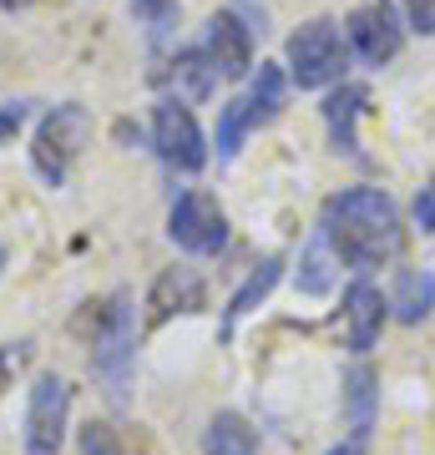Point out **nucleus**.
Returning a JSON list of instances; mask_svg holds the SVG:
<instances>
[{
    "label": "nucleus",
    "instance_id": "obj_29",
    "mask_svg": "<svg viewBox=\"0 0 435 455\" xmlns=\"http://www.w3.org/2000/svg\"><path fill=\"white\" fill-rule=\"evenodd\" d=\"M5 263H11V253H5V243H0V278H5Z\"/></svg>",
    "mask_w": 435,
    "mask_h": 455
},
{
    "label": "nucleus",
    "instance_id": "obj_18",
    "mask_svg": "<svg viewBox=\"0 0 435 455\" xmlns=\"http://www.w3.org/2000/svg\"><path fill=\"white\" fill-rule=\"evenodd\" d=\"M167 76H173V86H178V101H203L213 92V82H218V71H213V61H208V51L203 46L178 51Z\"/></svg>",
    "mask_w": 435,
    "mask_h": 455
},
{
    "label": "nucleus",
    "instance_id": "obj_8",
    "mask_svg": "<svg viewBox=\"0 0 435 455\" xmlns=\"http://www.w3.org/2000/svg\"><path fill=\"white\" fill-rule=\"evenodd\" d=\"M344 41H350V51H355L365 66H390L405 51V20L390 0H370V5L350 11Z\"/></svg>",
    "mask_w": 435,
    "mask_h": 455
},
{
    "label": "nucleus",
    "instance_id": "obj_22",
    "mask_svg": "<svg viewBox=\"0 0 435 455\" xmlns=\"http://www.w3.org/2000/svg\"><path fill=\"white\" fill-rule=\"evenodd\" d=\"M410 218H415L420 233H435V172L425 178V188L415 193V203H410Z\"/></svg>",
    "mask_w": 435,
    "mask_h": 455
},
{
    "label": "nucleus",
    "instance_id": "obj_25",
    "mask_svg": "<svg viewBox=\"0 0 435 455\" xmlns=\"http://www.w3.org/2000/svg\"><path fill=\"white\" fill-rule=\"evenodd\" d=\"M20 355H26V344H0V390L11 385V374H16Z\"/></svg>",
    "mask_w": 435,
    "mask_h": 455
},
{
    "label": "nucleus",
    "instance_id": "obj_9",
    "mask_svg": "<svg viewBox=\"0 0 435 455\" xmlns=\"http://www.w3.org/2000/svg\"><path fill=\"white\" fill-rule=\"evenodd\" d=\"M203 51H208L213 71L223 82H238V76H248V66H254V26L238 11H213Z\"/></svg>",
    "mask_w": 435,
    "mask_h": 455
},
{
    "label": "nucleus",
    "instance_id": "obj_15",
    "mask_svg": "<svg viewBox=\"0 0 435 455\" xmlns=\"http://www.w3.org/2000/svg\"><path fill=\"white\" fill-rule=\"evenodd\" d=\"M334 248H329V238H324V228H314L304 238V248H299V268H294V283H299V293H309V299H324V293L334 289Z\"/></svg>",
    "mask_w": 435,
    "mask_h": 455
},
{
    "label": "nucleus",
    "instance_id": "obj_19",
    "mask_svg": "<svg viewBox=\"0 0 435 455\" xmlns=\"http://www.w3.org/2000/svg\"><path fill=\"white\" fill-rule=\"evenodd\" d=\"M284 97H289V71L278 61H263L258 66L254 86H248V107H254V122H274L284 112Z\"/></svg>",
    "mask_w": 435,
    "mask_h": 455
},
{
    "label": "nucleus",
    "instance_id": "obj_14",
    "mask_svg": "<svg viewBox=\"0 0 435 455\" xmlns=\"http://www.w3.org/2000/svg\"><path fill=\"white\" fill-rule=\"evenodd\" d=\"M278 274H284V259L278 253H269V259L258 263L254 274L243 278V289L228 299V309H223V329H218V339H233V329H238V319L243 314H254L269 293H274V283H278Z\"/></svg>",
    "mask_w": 435,
    "mask_h": 455
},
{
    "label": "nucleus",
    "instance_id": "obj_11",
    "mask_svg": "<svg viewBox=\"0 0 435 455\" xmlns=\"http://www.w3.org/2000/svg\"><path fill=\"white\" fill-rule=\"evenodd\" d=\"M390 319V299L375 283L355 278L350 289H344V344L355 349V355H370L375 344H380V329Z\"/></svg>",
    "mask_w": 435,
    "mask_h": 455
},
{
    "label": "nucleus",
    "instance_id": "obj_13",
    "mask_svg": "<svg viewBox=\"0 0 435 455\" xmlns=\"http://www.w3.org/2000/svg\"><path fill=\"white\" fill-rule=\"evenodd\" d=\"M375 415H380V374H375V364L355 359L344 370V420H350V435L370 440Z\"/></svg>",
    "mask_w": 435,
    "mask_h": 455
},
{
    "label": "nucleus",
    "instance_id": "obj_28",
    "mask_svg": "<svg viewBox=\"0 0 435 455\" xmlns=\"http://www.w3.org/2000/svg\"><path fill=\"white\" fill-rule=\"evenodd\" d=\"M26 5H36V0H0V11H26Z\"/></svg>",
    "mask_w": 435,
    "mask_h": 455
},
{
    "label": "nucleus",
    "instance_id": "obj_7",
    "mask_svg": "<svg viewBox=\"0 0 435 455\" xmlns=\"http://www.w3.org/2000/svg\"><path fill=\"white\" fill-rule=\"evenodd\" d=\"M66 410H71V390L61 374H36L31 395H26V455H61Z\"/></svg>",
    "mask_w": 435,
    "mask_h": 455
},
{
    "label": "nucleus",
    "instance_id": "obj_5",
    "mask_svg": "<svg viewBox=\"0 0 435 455\" xmlns=\"http://www.w3.org/2000/svg\"><path fill=\"white\" fill-rule=\"evenodd\" d=\"M152 147H157V157L173 172H203L208 167V142H203V127H197V116L188 101L178 97H162L152 107Z\"/></svg>",
    "mask_w": 435,
    "mask_h": 455
},
{
    "label": "nucleus",
    "instance_id": "obj_3",
    "mask_svg": "<svg viewBox=\"0 0 435 455\" xmlns=\"http://www.w3.org/2000/svg\"><path fill=\"white\" fill-rule=\"evenodd\" d=\"M284 66H289V82L299 86V92L339 86L344 71H350V41L339 31V20H329V16L304 20V26L289 36V46H284Z\"/></svg>",
    "mask_w": 435,
    "mask_h": 455
},
{
    "label": "nucleus",
    "instance_id": "obj_2",
    "mask_svg": "<svg viewBox=\"0 0 435 455\" xmlns=\"http://www.w3.org/2000/svg\"><path fill=\"white\" fill-rule=\"evenodd\" d=\"M132 359H137V304H132V293H112L101 304L97 334H92V374L117 410L127 405Z\"/></svg>",
    "mask_w": 435,
    "mask_h": 455
},
{
    "label": "nucleus",
    "instance_id": "obj_12",
    "mask_svg": "<svg viewBox=\"0 0 435 455\" xmlns=\"http://www.w3.org/2000/svg\"><path fill=\"white\" fill-rule=\"evenodd\" d=\"M370 107V92L359 82H339L329 97H324V127H329V147L344 152V157H359V112Z\"/></svg>",
    "mask_w": 435,
    "mask_h": 455
},
{
    "label": "nucleus",
    "instance_id": "obj_20",
    "mask_svg": "<svg viewBox=\"0 0 435 455\" xmlns=\"http://www.w3.org/2000/svg\"><path fill=\"white\" fill-rule=\"evenodd\" d=\"M258 122H254V107H248V97H233V101H223L218 107V163H233L238 157V147H243V137L254 132Z\"/></svg>",
    "mask_w": 435,
    "mask_h": 455
},
{
    "label": "nucleus",
    "instance_id": "obj_1",
    "mask_svg": "<svg viewBox=\"0 0 435 455\" xmlns=\"http://www.w3.org/2000/svg\"><path fill=\"white\" fill-rule=\"evenodd\" d=\"M319 228L334 259L355 274H375L385 263L400 259L405 248V223H400V208L385 188H344V193L324 197V212H319Z\"/></svg>",
    "mask_w": 435,
    "mask_h": 455
},
{
    "label": "nucleus",
    "instance_id": "obj_24",
    "mask_svg": "<svg viewBox=\"0 0 435 455\" xmlns=\"http://www.w3.org/2000/svg\"><path fill=\"white\" fill-rule=\"evenodd\" d=\"M26 116H31V101H5V107H0V142H11V137L26 127Z\"/></svg>",
    "mask_w": 435,
    "mask_h": 455
},
{
    "label": "nucleus",
    "instance_id": "obj_26",
    "mask_svg": "<svg viewBox=\"0 0 435 455\" xmlns=\"http://www.w3.org/2000/svg\"><path fill=\"white\" fill-rule=\"evenodd\" d=\"M173 5H178V0H132V11H137L142 20H167Z\"/></svg>",
    "mask_w": 435,
    "mask_h": 455
},
{
    "label": "nucleus",
    "instance_id": "obj_27",
    "mask_svg": "<svg viewBox=\"0 0 435 455\" xmlns=\"http://www.w3.org/2000/svg\"><path fill=\"white\" fill-rule=\"evenodd\" d=\"M324 455H365V440H355V435H350V440H339L334 451H324Z\"/></svg>",
    "mask_w": 435,
    "mask_h": 455
},
{
    "label": "nucleus",
    "instance_id": "obj_21",
    "mask_svg": "<svg viewBox=\"0 0 435 455\" xmlns=\"http://www.w3.org/2000/svg\"><path fill=\"white\" fill-rule=\"evenodd\" d=\"M81 455H137V451H132V440H127L122 425L86 420V425H81Z\"/></svg>",
    "mask_w": 435,
    "mask_h": 455
},
{
    "label": "nucleus",
    "instance_id": "obj_10",
    "mask_svg": "<svg viewBox=\"0 0 435 455\" xmlns=\"http://www.w3.org/2000/svg\"><path fill=\"white\" fill-rule=\"evenodd\" d=\"M208 304V283H203V274L197 268H162L157 278H152V289H147V324L157 329L167 324L173 314H197Z\"/></svg>",
    "mask_w": 435,
    "mask_h": 455
},
{
    "label": "nucleus",
    "instance_id": "obj_6",
    "mask_svg": "<svg viewBox=\"0 0 435 455\" xmlns=\"http://www.w3.org/2000/svg\"><path fill=\"white\" fill-rule=\"evenodd\" d=\"M167 238L182 248V253H218L228 243V212L218 208V197L203 193V188H188V193L173 197L167 208Z\"/></svg>",
    "mask_w": 435,
    "mask_h": 455
},
{
    "label": "nucleus",
    "instance_id": "obj_17",
    "mask_svg": "<svg viewBox=\"0 0 435 455\" xmlns=\"http://www.w3.org/2000/svg\"><path fill=\"white\" fill-rule=\"evenodd\" d=\"M203 455H258V430L238 410H218L203 430Z\"/></svg>",
    "mask_w": 435,
    "mask_h": 455
},
{
    "label": "nucleus",
    "instance_id": "obj_16",
    "mask_svg": "<svg viewBox=\"0 0 435 455\" xmlns=\"http://www.w3.org/2000/svg\"><path fill=\"white\" fill-rule=\"evenodd\" d=\"M431 309H435V274L431 268H405L395 278V293H390V314L400 324H420V319H431Z\"/></svg>",
    "mask_w": 435,
    "mask_h": 455
},
{
    "label": "nucleus",
    "instance_id": "obj_23",
    "mask_svg": "<svg viewBox=\"0 0 435 455\" xmlns=\"http://www.w3.org/2000/svg\"><path fill=\"white\" fill-rule=\"evenodd\" d=\"M405 26L420 36H435V0H405Z\"/></svg>",
    "mask_w": 435,
    "mask_h": 455
},
{
    "label": "nucleus",
    "instance_id": "obj_4",
    "mask_svg": "<svg viewBox=\"0 0 435 455\" xmlns=\"http://www.w3.org/2000/svg\"><path fill=\"white\" fill-rule=\"evenodd\" d=\"M92 142V112L81 107V101H61V107H51L41 116V127L31 137V167L36 178L46 182V188H61L71 178V167H77L81 147Z\"/></svg>",
    "mask_w": 435,
    "mask_h": 455
}]
</instances>
